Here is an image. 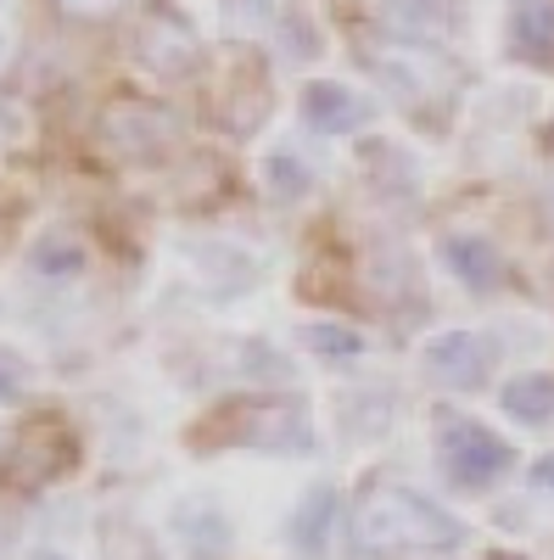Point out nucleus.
<instances>
[{
  "instance_id": "1",
  "label": "nucleus",
  "mask_w": 554,
  "mask_h": 560,
  "mask_svg": "<svg viewBox=\"0 0 554 560\" xmlns=\"http://www.w3.org/2000/svg\"><path fill=\"white\" fill-rule=\"evenodd\" d=\"M459 538H465V527H459L443 504H432L414 488H398V482H376L353 510V549L376 555V560L459 549Z\"/></svg>"
},
{
  "instance_id": "2",
  "label": "nucleus",
  "mask_w": 554,
  "mask_h": 560,
  "mask_svg": "<svg viewBox=\"0 0 554 560\" xmlns=\"http://www.w3.org/2000/svg\"><path fill=\"white\" fill-rule=\"evenodd\" d=\"M229 443L247 448H274V454H308L314 448V427L308 409L297 398H236L229 404Z\"/></svg>"
},
{
  "instance_id": "3",
  "label": "nucleus",
  "mask_w": 554,
  "mask_h": 560,
  "mask_svg": "<svg viewBox=\"0 0 554 560\" xmlns=\"http://www.w3.org/2000/svg\"><path fill=\"white\" fill-rule=\"evenodd\" d=\"M437 459H443L448 482H453V488H465V493H482L487 482H498V477L516 465L510 443L493 438L487 427H476V420H453V427H443V438H437Z\"/></svg>"
},
{
  "instance_id": "4",
  "label": "nucleus",
  "mask_w": 554,
  "mask_h": 560,
  "mask_svg": "<svg viewBox=\"0 0 554 560\" xmlns=\"http://www.w3.org/2000/svg\"><path fill=\"white\" fill-rule=\"evenodd\" d=\"M421 370L448 393H476L487 382V370H493V348L476 331H443V337L426 342Z\"/></svg>"
},
{
  "instance_id": "5",
  "label": "nucleus",
  "mask_w": 554,
  "mask_h": 560,
  "mask_svg": "<svg viewBox=\"0 0 554 560\" xmlns=\"http://www.w3.org/2000/svg\"><path fill=\"white\" fill-rule=\"evenodd\" d=\"M134 57H141L157 79H191L202 45H197L191 23H179V18H168V12H152L146 28L134 34Z\"/></svg>"
},
{
  "instance_id": "6",
  "label": "nucleus",
  "mask_w": 554,
  "mask_h": 560,
  "mask_svg": "<svg viewBox=\"0 0 554 560\" xmlns=\"http://www.w3.org/2000/svg\"><path fill=\"white\" fill-rule=\"evenodd\" d=\"M174 135H179V124H174L168 107H134V102H123V107L107 113V140L123 158H152V152L168 147Z\"/></svg>"
},
{
  "instance_id": "7",
  "label": "nucleus",
  "mask_w": 554,
  "mask_h": 560,
  "mask_svg": "<svg viewBox=\"0 0 554 560\" xmlns=\"http://www.w3.org/2000/svg\"><path fill=\"white\" fill-rule=\"evenodd\" d=\"M303 118L319 135H353V129L369 124V102L358 96L353 84H342V79H314L303 90Z\"/></svg>"
},
{
  "instance_id": "8",
  "label": "nucleus",
  "mask_w": 554,
  "mask_h": 560,
  "mask_svg": "<svg viewBox=\"0 0 554 560\" xmlns=\"http://www.w3.org/2000/svg\"><path fill=\"white\" fill-rule=\"evenodd\" d=\"M504 39L521 62H554V0H516L504 18Z\"/></svg>"
},
{
  "instance_id": "9",
  "label": "nucleus",
  "mask_w": 554,
  "mask_h": 560,
  "mask_svg": "<svg viewBox=\"0 0 554 560\" xmlns=\"http://www.w3.org/2000/svg\"><path fill=\"white\" fill-rule=\"evenodd\" d=\"M331 522H337V488H308L303 493V504H297V516H292V527H286V538H292V549L303 555V560H319L331 549Z\"/></svg>"
},
{
  "instance_id": "10",
  "label": "nucleus",
  "mask_w": 554,
  "mask_h": 560,
  "mask_svg": "<svg viewBox=\"0 0 554 560\" xmlns=\"http://www.w3.org/2000/svg\"><path fill=\"white\" fill-rule=\"evenodd\" d=\"M443 264L453 269V280H465L471 292H493L504 280V258L487 236H448L443 242Z\"/></svg>"
},
{
  "instance_id": "11",
  "label": "nucleus",
  "mask_w": 554,
  "mask_h": 560,
  "mask_svg": "<svg viewBox=\"0 0 554 560\" xmlns=\"http://www.w3.org/2000/svg\"><path fill=\"white\" fill-rule=\"evenodd\" d=\"M51 438H62V420H51V415L28 420V432H23V443H17V471H23V482H45V477H57V471H68V465H73L68 448L51 454Z\"/></svg>"
},
{
  "instance_id": "12",
  "label": "nucleus",
  "mask_w": 554,
  "mask_h": 560,
  "mask_svg": "<svg viewBox=\"0 0 554 560\" xmlns=\"http://www.w3.org/2000/svg\"><path fill=\"white\" fill-rule=\"evenodd\" d=\"M381 12L403 39H437L453 28L459 0H381Z\"/></svg>"
},
{
  "instance_id": "13",
  "label": "nucleus",
  "mask_w": 554,
  "mask_h": 560,
  "mask_svg": "<svg viewBox=\"0 0 554 560\" xmlns=\"http://www.w3.org/2000/svg\"><path fill=\"white\" fill-rule=\"evenodd\" d=\"M376 73L387 79V90H398L403 102H426L437 90V62L421 51H376Z\"/></svg>"
},
{
  "instance_id": "14",
  "label": "nucleus",
  "mask_w": 554,
  "mask_h": 560,
  "mask_svg": "<svg viewBox=\"0 0 554 560\" xmlns=\"http://www.w3.org/2000/svg\"><path fill=\"white\" fill-rule=\"evenodd\" d=\"M179 544L191 560H219L229 549V522L213 504H185L179 510Z\"/></svg>"
},
{
  "instance_id": "15",
  "label": "nucleus",
  "mask_w": 554,
  "mask_h": 560,
  "mask_svg": "<svg viewBox=\"0 0 554 560\" xmlns=\"http://www.w3.org/2000/svg\"><path fill=\"white\" fill-rule=\"evenodd\" d=\"M498 404H504L510 420H521V427H543V420H554V376H516V382H504Z\"/></svg>"
},
{
  "instance_id": "16",
  "label": "nucleus",
  "mask_w": 554,
  "mask_h": 560,
  "mask_svg": "<svg viewBox=\"0 0 554 560\" xmlns=\"http://www.w3.org/2000/svg\"><path fill=\"white\" fill-rule=\"evenodd\" d=\"M263 185H269V197H274V202H297V197H308L314 168H308L297 152H274V158L263 163Z\"/></svg>"
},
{
  "instance_id": "17",
  "label": "nucleus",
  "mask_w": 554,
  "mask_h": 560,
  "mask_svg": "<svg viewBox=\"0 0 554 560\" xmlns=\"http://www.w3.org/2000/svg\"><path fill=\"white\" fill-rule=\"evenodd\" d=\"M303 342H308L319 359H358V353H364V337L353 331V325H337V319L303 325Z\"/></svg>"
},
{
  "instance_id": "18",
  "label": "nucleus",
  "mask_w": 554,
  "mask_h": 560,
  "mask_svg": "<svg viewBox=\"0 0 554 560\" xmlns=\"http://www.w3.org/2000/svg\"><path fill=\"white\" fill-rule=\"evenodd\" d=\"M34 269H39V275H51V280L79 275V269H84V247H79L73 236H45V242L34 247Z\"/></svg>"
},
{
  "instance_id": "19",
  "label": "nucleus",
  "mask_w": 554,
  "mask_h": 560,
  "mask_svg": "<svg viewBox=\"0 0 554 560\" xmlns=\"http://www.w3.org/2000/svg\"><path fill=\"white\" fill-rule=\"evenodd\" d=\"M281 18V0H224V23L236 34H258Z\"/></svg>"
},
{
  "instance_id": "20",
  "label": "nucleus",
  "mask_w": 554,
  "mask_h": 560,
  "mask_svg": "<svg viewBox=\"0 0 554 560\" xmlns=\"http://www.w3.org/2000/svg\"><path fill=\"white\" fill-rule=\"evenodd\" d=\"M23 387H28V364L12 348H0V398H17Z\"/></svg>"
},
{
  "instance_id": "21",
  "label": "nucleus",
  "mask_w": 554,
  "mask_h": 560,
  "mask_svg": "<svg viewBox=\"0 0 554 560\" xmlns=\"http://www.w3.org/2000/svg\"><path fill=\"white\" fill-rule=\"evenodd\" d=\"M118 7H123V0H62L68 18H113Z\"/></svg>"
},
{
  "instance_id": "22",
  "label": "nucleus",
  "mask_w": 554,
  "mask_h": 560,
  "mask_svg": "<svg viewBox=\"0 0 554 560\" xmlns=\"http://www.w3.org/2000/svg\"><path fill=\"white\" fill-rule=\"evenodd\" d=\"M532 488H538V493H554V454H543V459L532 465Z\"/></svg>"
},
{
  "instance_id": "23",
  "label": "nucleus",
  "mask_w": 554,
  "mask_h": 560,
  "mask_svg": "<svg viewBox=\"0 0 554 560\" xmlns=\"http://www.w3.org/2000/svg\"><path fill=\"white\" fill-rule=\"evenodd\" d=\"M543 202H549V219H554V185H549V197H543Z\"/></svg>"
},
{
  "instance_id": "24",
  "label": "nucleus",
  "mask_w": 554,
  "mask_h": 560,
  "mask_svg": "<svg viewBox=\"0 0 554 560\" xmlns=\"http://www.w3.org/2000/svg\"><path fill=\"white\" fill-rule=\"evenodd\" d=\"M0 57H7V34H0Z\"/></svg>"
},
{
  "instance_id": "25",
  "label": "nucleus",
  "mask_w": 554,
  "mask_h": 560,
  "mask_svg": "<svg viewBox=\"0 0 554 560\" xmlns=\"http://www.w3.org/2000/svg\"><path fill=\"white\" fill-rule=\"evenodd\" d=\"M39 560H57V555H39Z\"/></svg>"
}]
</instances>
